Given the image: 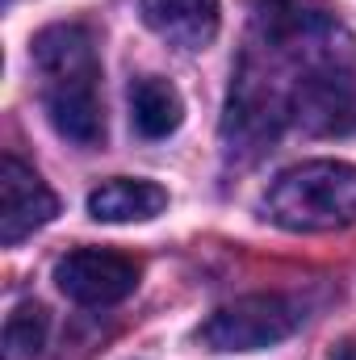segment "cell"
I'll list each match as a JSON object with an SVG mask.
<instances>
[{
  "mask_svg": "<svg viewBox=\"0 0 356 360\" xmlns=\"http://www.w3.org/2000/svg\"><path fill=\"white\" fill-rule=\"evenodd\" d=\"M252 30L222 117L231 143L265 147L289 122L306 134L356 130V46L323 0H252Z\"/></svg>",
  "mask_w": 356,
  "mask_h": 360,
  "instance_id": "1",
  "label": "cell"
},
{
  "mask_svg": "<svg viewBox=\"0 0 356 360\" xmlns=\"http://www.w3.org/2000/svg\"><path fill=\"white\" fill-rule=\"evenodd\" d=\"M34 68L42 76V101L51 126L72 139L76 147H96L105 139V109H101V63L84 25H46L34 38Z\"/></svg>",
  "mask_w": 356,
  "mask_h": 360,
  "instance_id": "2",
  "label": "cell"
},
{
  "mask_svg": "<svg viewBox=\"0 0 356 360\" xmlns=\"http://www.w3.org/2000/svg\"><path fill=\"white\" fill-rule=\"evenodd\" d=\"M265 214L285 231H340L356 222V164L310 160L285 168L265 197Z\"/></svg>",
  "mask_w": 356,
  "mask_h": 360,
  "instance_id": "3",
  "label": "cell"
},
{
  "mask_svg": "<svg viewBox=\"0 0 356 360\" xmlns=\"http://www.w3.org/2000/svg\"><path fill=\"white\" fill-rule=\"evenodd\" d=\"M302 319L306 310L285 293H248L214 310L201 323L197 340L210 352H260V348L289 340L302 327Z\"/></svg>",
  "mask_w": 356,
  "mask_h": 360,
  "instance_id": "4",
  "label": "cell"
},
{
  "mask_svg": "<svg viewBox=\"0 0 356 360\" xmlns=\"http://www.w3.org/2000/svg\"><path fill=\"white\" fill-rule=\"evenodd\" d=\"M55 285L80 306H117L134 293L139 264L109 248H76L55 264Z\"/></svg>",
  "mask_w": 356,
  "mask_h": 360,
  "instance_id": "5",
  "label": "cell"
},
{
  "mask_svg": "<svg viewBox=\"0 0 356 360\" xmlns=\"http://www.w3.org/2000/svg\"><path fill=\"white\" fill-rule=\"evenodd\" d=\"M55 214H59V201L42 184V176L17 155H4L0 160V243L4 248L21 243L25 235L46 226Z\"/></svg>",
  "mask_w": 356,
  "mask_h": 360,
  "instance_id": "6",
  "label": "cell"
},
{
  "mask_svg": "<svg viewBox=\"0 0 356 360\" xmlns=\"http://www.w3.org/2000/svg\"><path fill=\"white\" fill-rule=\"evenodd\" d=\"M139 8L147 30L180 51H201L218 34V0H143Z\"/></svg>",
  "mask_w": 356,
  "mask_h": 360,
  "instance_id": "7",
  "label": "cell"
},
{
  "mask_svg": "<svg viewBox=\"0 0 356 360\" xmlns=\"http://www.w3.org/2000/svg\"><path fill=\"white\" fill-rule=\"evenodd\" d=\"M168 210V188L155 180H105L89 193V214L96 222H151Z\"/></svg>",
  "mask_w": 356,
  "mask_h": 360,
  "instance_id": "8",
  "label": "cell"
},
{
  "mask_svg": "<svg viewBox=\"0 0 356 360\" xmlns=\"http://www.w3.org/2000/svg\"><path fill=\"white\" fill-rule=\"evenodd\" d=\"M130 117H134V130L143 139H168L184 122V101L168 80L143 76L130 84Z\"/></svg>",
  "mask_w": 356,
  "mask_h": 360,
  "instance_id": "9",
  "label": "cell"
},
{
  "mask_svg": "<svg viewBox=\"0 0 356 360\" xmlns=\"http://www.w3.org/2000/svg\"><path fill=\"white\" fill-rule=\"evenodd\" d=\"M51 335V314L38 302H21L8 319H4V335H0V352L4 360H38Z\"/></svg>",
  "mask_w": 356,
  "mask_h": 360,
  "instance_id": "10",
  "label": "cell"
},
{
  "mask_svg": "<svg viewBox=\"0 0 356 360\" xmlns=\"http://www.w3.org/2000/svg\"><path fill=\"white\" fill-rule=\"evenodd\" d=\"M331 360H356V340H348V344H340V348L331 352Z\"/></svg>",
  "mask_w": 356,
  "mask_h": 360,
  "instance_id": "11",
  "label": "cell"
}]
</instances>
